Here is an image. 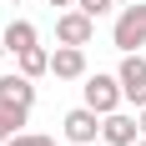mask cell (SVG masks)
Returning a JSON list of instances; mask_svg holds the SVG:
<instances>
[{"instance_id":"9","label":"cell","mask_w":146,"mask_h":146,"mask_svg":"<svg viewBox=\"0 0 146 146\" xmlns=\"http://www.w3.org/2000/svg\"><path fill=\"white\" fill-rule=\"evenodd\" d=\"M0 35H5V50H10V56L30 50V45H40V40H35V25H30V20H10Z\"/></svg>"},{"instance_id":"11","label":"cell","mask_w":146,"mask_h":146,"mask_svg":"<svg viewBox=\"0 0 146 146\" xmlns=\"http://www.w3.org/2000/svg\"><path fill=\"white\" fill-rule=\"evenodd\" d=\"M0 121H5V131H20V126H25V121H30V111H25V106H0Z\"/></svg>"},{"instance_id":"20","label":"cell","mask_w":146,"mask_h":146,"mask_svg":"<svg viewBox=\"0 0 146 146\" xmlns=\"http://www.w3.org/2000/svg\"><path fill=\"white\" fill-rule=\"evenodd\" d=\"M86 146H96V141H86Z\"/></svg>"},{"instance_id":"8","label":"cell","mask_w":146,"mask_h":146,"mask_svg":"<svg viewBox=\"0 0 146 146\" xmlns=\"http://www.w3.org/2000/svg\"><path fill=\"white\" fill-rule=\"evenodd\" d=\"M50 71H56L60 81H81V76H86V50H81V45H60L56 56H50Z\"/></svg>"},{"instance_id":"7","label":"cell","mask_w":146,"mask_h":146,"mask_svg":"<svg viewBox=\"0 0 146 146\" xmlns=\"http://www.w3.org/2000/svg\"><path fill=\"white\" fill-rule=\"evenodd\" d=\"M0 106H35V86H30V76L25 71H15V76H0Z\"/></svg>"},{"instance_id":"18","label":"cell","mask_w":146,"mask_h":146,"mask_svg":"<svg viewBox=\"0 0 146 146\" xmlns=\"http://www.w3.org/2000/svg\"><path fill=\"white\" fill-rule=\"evenodd\" d=\"M131 146H146V136H141V141H131Z\"/></svg>"},{"instance_id":"2","label":"cell","mask_w":146,"mask_h":146,"mask_svg":"<svg viewBox=\"0 0 146 146\" xmlns=\"http://www.w3.org/2000/svg\"><path fill=\"white\" fill-rule=\"evenodd\" d=\"M81 91H86V106L101 111V116H106V111H121V101H126V96H121V81H116V76H101V71L86 76Z\"/></svg>"},{"instance_id":"10","label":"cell","mask_w":146,"mask_h":146,"mask_svg":"<svg viewBox=\"0 0 146 146\" xmlns=\"http://www.w3.org/2000/svg\"><path fill=\"white\" fill-rule=\"evenodd\" d=\"M15 60H20V71H25L30 81H35V76H45V71H50V50H40V45H30V50H20V56H15Z\"/></svg>"},{"instance_id":"16","label":"cell","mask_w":146,"mask_h":146,"mask_svg":"<svg viewBox=\"0 0 146 146\" xmlns=\"http://www.w3.org/2000/svg\"><path fill=\"white\" fill-rule=\"evenodd\" d=\"M50 5H76V0H50Z\"/></svg>"},{"instance_id":"14","label":"cell","mask_w":146,"mask_h":146,"mask_svg":"<svg viewBox=\"0 0 146 146\" xmlns=\"http://www.w3.org/2000/svg\"><path fill=\"white\" fill-rule=\"evenodd\" d=\"M136 121H141V136H146V106H141V116H136Z\"/></svg>"},{"instance_id":"5","label":"cell","mask_w":146,"mask_h":146,"mask_svg":"<svg viewBox=\"0 0 146 146\" xmlns=\"http://www.w3.org/2000/svg\"><path fill=\"white\" fill-rule=\"evenodd\" d=\"M136 136H141V121L126 116V111H106L101 116V141L106 146H131Z\"/></svg>"},{"instance_id":"19","label":"cell","mask_w":146,"mask_h":146,"mask_svg":"<svg viewBox=\"0 0 146 146\" xmlns=\"http://www.w3.org/2000/svg\"><path fill=\"white\" fill-rule=\"evenodd\" d=\"M10 5H20V0H10Z\"/></svg>"},{"instance_id":"6","label":"cell","mask_w":146,"mask_h":146,"mask_svg":"<svg viewBox=\"0 0 146 146\" xmlns=\"http://www.w3.org/2000/svg\"><path fill=\"white\" fill-rule=\"evenodd\" d=\"M91 30H96V20H91L86 10H66V15H56V40H60V45H86Z\"/></svg>"},{"instance_id":"3","label":"cell","mask_w":146,"mask_h":146,"mask_svg":"<svg viewBox=\"0 0 146 146\" xmlns=\"http://www.w3.org/2000/svg\"><path fill=\"white\" fill-rule=\"evenodd\" d=\"M60 131H66V141H71V146L96 141V136H101V111H91V106H76V111H66Z\"/></svg>"},{"instance_id":"4","label":"cell","mask_w":146,"mask_h":146,"mask_svg":"<svg viewBox=\"0 0 146 146\" xmlns=\"http://www.w3.org/2000/svg\"><path fill=\"white\" fill-rule=\"evenodd\" d=\"M116 81H121V96H126V101L146 106V60L136 56V50H126V60H121Z\"/></svg>"},{"instance_id":"17","label":"cell","mask_w":146,"mask_h":146,"mask_svg":"<svg viewBox=\"0 0 146 146\" xmlns=\"http://www.w3.org/2000/svg\"><path fill=\"white\" fill-rule=\"evenodd\" d=\"M0 56H5V35H0Z\"/></svg>"},{"instance_id":"15","label":"cell","mask_w":146,"mask_h":146,"mask_svg":"<svg viewBox=\"0 0 146 146\" xmlns=\"http://www.w3.org/2000/svg\"><path fill=\"white\" fill-rule=\"evenodd\" d=\"M0 141H10V131H5V121H0Z\"/></svg>"},{"instance_id":"1","label":"cell","mask_w":146,"mask_h":146,"mask_svg":"<svg viewBox=\"0 0 146 146\" xmlns=\"http://www.w3.org/2000/svg\"><path fill=\"white\" fill-rule=\"evenodd\" d=\"M111 40H116V50H141V45H146V5H141V0L126 5V10L116 15Z\"/></svg>"},{"instance_id":"13","label":"cell","mask_w":146,"mask_h":146,"mask_svg":"<svg viewBox=\"0 0 146 146\" xmlns=\"http://www.w3.org/2000/svg\"><path fill=\"white\" fill-rule=\"evenodd\" d=\"M5 146H56V141H50V136H25V131H15Z\"/></svg>"},{"instance_id":"12","label":"cell","mask_w":146,"mask_h":146,"mask_svg":"<svg viewBox=\"0 0 146 146\" xmlns=\"http://www.w3.org/2000/svg\"><path fill=\"white\" fill-rule=\"evenodd\" d=\"M111 5H116V0H76V10H86L91 20H96V15H106Z\"/></svg>"}]
</instances>
